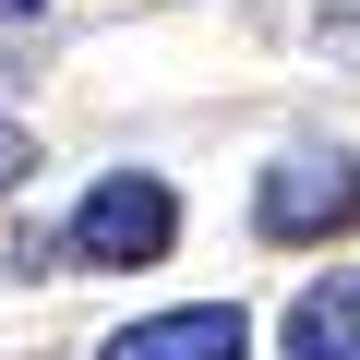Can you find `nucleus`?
<instances>
[{
	"mask_svg": "<svg viewBox=\"0 0 360 360\" xmlns=\"http://www.w3.org/2000/svg\"><path fill=\"white\" fill-rule=\"evenodd\" d=\"M168 240H180V193H168V180L156 168H108L96 180V193L72 205V229H60V252L72 264H168Z\"/></svg>",
	"mask_w": 360,
	"mask_h": 360,
	"instance_id": "nucleus-1",
	"label": "nucleus"
},
{
	"mask_svg": "<svg viewBox=\"0 0 360 360\" xmlns=\"http://www.w3.org/2000/svg\"><path fill=\"white\" fill-rule=\"evenodd\" d=\"M252 229L264 240H336V229H360V168L348 156H276L264 193H252Z\"/></svg>",
	"mask_w": 360,
	"mask_h": 360,
	"instance_id": "nucleus-2",
	"label": "nucleus"
},
{
	"mask_svg": "<svg viewBox=\"0 0 360 360\" xmlns=\"http://www.w3.org/2000/svg\"><path fill=\"white\" fill-rule=\"evenodd\" d=\"M240 348H252V312H240V300H180V312L120 324L96 360H240Z\"/></svg>",
	"mask_w": 360,
	"mask_h": 360,
	"instance_id": "nucleus-3",
	"label": "nucleus"
},
{
	"mask_svg": "<svg viewBox=\"0 0 360 360\" xmlns=\"http://www.w3.org/2000/svg\"><path fill=\"white\" fill-rule=\"evenodd\" d=\"M288 360H360V264H336V276H312L300 300H288Z\"/></svg>",
	"mask_w": 360,
	"mask_h": 360,
	"instance_id": "nucleus-4",
	"label": "nucleus"
},
{
	"mask_svg": "<svg viewBox=\"0 0 360 360\" xmlns=\"http://www.w3.org/2000/svg\"><path fill=\"white\" fill-rule=\"evenodd\" d=\"M312 25H324V49H360V0H312Z\"/></svg>",
	"mask_w": 360,
	"mask_h": 360,
	"instance_id": "nucleus-5",
	"label": "nucleus"
},
{
	"mask_svg": "<svg viewBox=\"0 0 360 360\" xmlns=\"http://www.w3.org/2000/svg\"><path fill=\"white\" fill-rule=\"evenodd\" d=\"M25 168H37V144H25V120H0V193H13Z\"/></svg>",
	"mask_w": 360,
	"mask_h": 360,
	"instance_id": "nucleus-6",
	"label": "nucleus"
},
{
	"mask_svg": "<svg viewBox=\"0 0 360 360\" xmlns=\"http://www.w3.org/2000/svg\"><path fill=\"white\" fill-rule=\"evenodd\" d=\"M25 13H49V0H0V25H25Z\"/></svg>",
	"mask_w": 360,
	"mask_h": 360,
	"instance_id": "nucleus-7",
	"label": "nucleus"
}]
</instances>
